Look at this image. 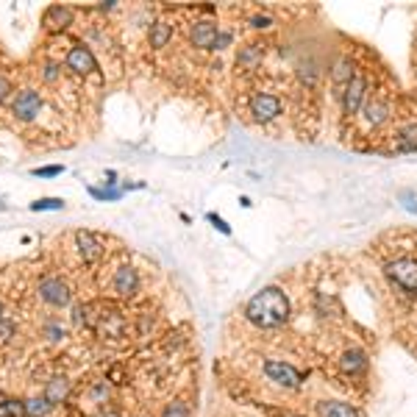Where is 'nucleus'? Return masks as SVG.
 <instances>
[{
    "label": "nucleus",
    "instance_id": "nucleus-34",
    "mask_svg": "<svg viewBox=\"0 0 417 417\" xmlns=\"http://www.w3.org/2000/svg\"><path fill=\"white\" fill-rule=\"evenodd\" d=\"M0 320H3V303H0Z\"/></svg>",
    "mask_w": 417,
    "mask_h": 417
},
{
    "label": "nucleus",
    "instance_id": "nucleus-29",
    "mask_svg": "<svg viewBox=\"0 0 417 417\" xmlns=\"http://www.w3.org/2000/svg\"><path fill=\"white\" fill-rule=\"evenodd\" d=\"M59 172H62V167H39V170H34L37 178H53V175H59Z\"/></svg>",
    "mask_w": 417,
    "mask_h": 417
},
{
    "label": "nucleus",
    "instance_id": "nucleus-10",
    "mask_svg": "<svg viewBox=\"0 0 417 417\" xmlns=\"http://www.w3.org/2000/svg\"><path fill=\"white\" fill-rule=\"evenodd\" d=\"M265 373H267L270 381H276V384H281V387H290V389H298V387L303 384L301 370H295L292 364H287V362H281V359H267V362H265Z\"/></svg>",
    "mask_w": 417,
    "mask_h": 417
},
{
    "label": "nucleus",
    "instance_id": "nucleus-17",
    "mask_svg": "<svg viewBox=\"0 0 417 417\" xmlns=\"http://www.w3.org/2000/svg\"><path fill=\"white\" fill-rule=\"evenodd\" d=\"M170 39H172V23H167V20H156V23H150V28H148V42H150V48H153V51L167 48V45H170Z\"/></svg>",
    "mask_w": 417,
    "mask_h": 417
},
{
    "label": "nucleus",
    "instance_id": "nucleus-24",
    "mask_svg": "<svg viewBox=\"0 0 417 417\" xmlns=\"http://www.w3.org/2000/svg\"><path fill=\"white\" fill-rule=\"evenodd\" d=\"M23 414H26V403H17V400L0 403V417H23Z\"/></svg>",
    "mask_w": 417,
    "mask_h": 417
},
{
    "label": "nucleus",
    "instance_id": "nucleus-25",
    "mask_svg": "<svg viewBox=\"0 0 417 417\" xmlns=\"http://www.w3.org/2000/svg\"><path fill=\"white\" fill-rule=\"evenodd\" d=\"M164 417H189V411H186V406L184 403H170L167 409H164Z\"/></svg>",
    "mask_w": 417,
    "mask_h": 417
},
{
    "label": "nucleus",
    "instance_id": "nucleus-30",
    "mask_svg": "<svg viewBox=\"0 0 417 417\" xmlns=\"http://www.w3.org/2000/svg\"><path fill=\"white\" fill-rule=\"evenodd\" d=\"M9 92H12V84H9V78H6V76H0V103H3V100L9 98Z\"/></svg>",
    "mask_w": 417,
    "mask_h": 417
},
{
    "label": "nucleus",
    "instance_id": "nucleus-8",
    "mask_svg": "<svg viewBox=\"0 0 417 417\" xmlns=\"http://www.w3.org/2000/svg\"><path fill=\"white\" fill-rule=\"evenodd\" d=\"M265 59H267V42L265 39H251L242 48H237V70H242L245 76L259 73Z\"/></svg>",
    "mask_w": 417,
    "mask_h": 417
},
{
    "label": "nucleus",
    "instance_id": "nucleus-35",
    "mask_svg": "<svg viewBox=\"0 0 417 417\" xmlns=\"http://www.w3.org/2000/svg\"><path fill=\"white\" fill-rule=\"evenodd\" d=\"M284 417H298V414H284Z\"/></svg>",
    "mask_w": 417,
    "mask_h": 417
},
{
    "label": "nucleus",
    "instance_id": "nucleus-27",
    "mask_svg": "<svg viewBox=\"0 0 417 417\" xmlns=\"http://www.w3.org/2000/svg\"><path fill=\"white\" fill-rule=\"evenodd\" d=\"M12 334H15V326L3 317V320H0V342H9V339H12Z\"/></svg>",
    "mask_w": 417,
    "mask_h": 417
},
{
    "label": "nucleus",
    "instance_id": "nucleus-31",
    "mask_svg": "<svg viewBox=\"0 0 417 417\" xmlns=\"http://www.w3.org/2000/svg\"><path fill=\"white\" fill-rule=\"evenodd\" d=\"M208 220H212V223H215V226H218L223 234H231V229L226 226V220H223V218H218V215H208Z\"/></svg>",
    "mask_w": 417,
    "mask_h": 417
},
{
    "label": "nucleus",
    "instance_id": "nucleus-13",
    "mask_svg": "<svg viewBox=\"0 0 417 417\" xmlns=\"http://www.w3.org/2000/svg\"><path fill=\"white\" fill-rule=\"evenodd\" d=\"M39 298L45 301V303H51V306H67L70 301H73V292H70V287L62 281V278H42L39 281Z\"/></svg>",
    "mask_w": 417,
    "mask_h": 417
},
{
    "label": "nucleus",
    "instance_id": "nucleus-7",
    "mask_svg": "<svg viewBox=\"0 0 417 417\" xmlns=\"http://www.w3.org/2000/svg\"><path fill=\"white\" fill-rule=\"evenodd\" d=\"M387 139H389V145H387L389 153H414L417 150V120L414 117L400 120Z\"/></svg>",
    "mask_w": 417,
    "mask_h": 417
},
{
    "label": "nucleus",
    "instance_id": "nucleus-21",
    "mask_svg": "<svg viewBox=\"0 0 417 417\" xmlns=\"http://www.w3.org/2000/svg\"><path fill=\"white\" fill-rule=\"evenodd\" d=\"M248 26H251L254 31H267V28L276 26V17H273L270 12H256V15L248 17Z\"/></svg>",
    "mask_w": 417,
    "mask_h": 417
},
{
    "label": "nucleus",
    "instance_id": "nucleus-5",
    "mask_svg": "<svg viewBox=\"0 0 417 417\" xmlns=\"http://www.w3.org/2000/svg\"><path fill=\"white\" fill-rule=\"evenodd\" d=\"M384 276L395 290L417 298V256H395L384 262Z\"/></svg>",
    "mask_w": 417,
    "mask_h": 417
},
{
    "label": "nucleus",
    "instance_id": "nucleus-15",
    "mask_svg": "<svg viewBox=\"0 0 417 417\" xmlns=\"http://www.w3.org/2000/svg\"><path fill=\"white\" fill-rule=\"evenodd\" d=\"M73 26V9L70 6H62V3H56V6H48L45 9V15H42V28L45 31H64V28H70Z\"/></svg>",
    "mask_w": 417,
    "mask_h": 417
},
{
    "label": "nucleus",
    "instance_id": "nucleus-12",
    "mask_svg": "<svg viewBox=\"0 0 417 417\" xmlns=\"http://www.w3.org/2000/svg\"><path fill=\"white\" fill-rule=\"evenodd\" d=\"M39 109H42V95L37 89H20L17 98H15V103H12V114L17 120H23V123L34 120L39 114Z\"/></svg>",
    "mask_w": 417,
    "mask_h": 417
},
{
    "label": "nucleus",
    "instance_id": "nucleus-20",
    "mask_svg": "<svg viewBox=\"0 0 417 417\" xmlns=\"http://www.w3.org/2000/svg\"><path fill=\"white\" fill-rule=\"evenodd\" d=\"M317 411H320V417H359L356 409H353L351 403H342V400L317 403Z\"/></svg>",
    "mask_w": 417,
    "mask_h": 417
},
{
    "label": "nucleus",
    "instance_id": "nucleus-23",
    "mask_svg": "<svg viewBox=\"0 0 417 417\" xmlns=\"http://www.w3.org/2000/svg\"><path fill=\"white\" fill-rule=\"evenodd\" d=\"M31 208L34 212H48V208H56L59 212V208H64V200L62 197H39V200L31 203Z\"/></svg>",
    "mask_w": 417,
    "mask_h": 417
},
{
    "label": "nucleus",
    "instance_id": "nucleus-9",
    "mask_svg": "<svg viewBox=\"0 0 417 417\" xmlns=\"http://www.w3.org/2000/svg\"><path fill=\"white\" fill-rule=\"evenodd\" d=\"M218 37H220V26L218 20H195L189 26V42L197 51H215L218 48Z\"/></svg>",
    "mask_w": 417,
    "mask_h": 417
},
{
    "label": "nucleus",
    "instance_id": "nucleus-19",
    "mask_svg": "<svg viewBox=\"0 0 417 417\" xmlns=\"http://www.w3.org/2000/svg\"><path fill=\"white\" fill-rule=\"evenodd\" d=\"M339 364H342V370H345L348 375H362V373L367 370V356L353 348V351H345V353H342Z\"/></svg>",
    "mask_w": 417,
    "mask_h": 417
},
{
    "label": "nucleus",
    "instance_id": "nucleus-1",
    "mask_svg": "<svg viewBox=\"0 0 417 417\" xmlns=\"http://www.w3.org/2000/svg\"><path fill=\"white\" fill-rule=\"evenodd\" d=\"M245 317L259 328H278L290 320V301L278 287H265L245 303Z\"/></svg>",
    "mask_w": 417,
    "mask_h": 417
},
{
    "label": "nucleus",
    "instance_id": "nucleus-3",
    "mask_svg": "<svg viewBox=\"0 0 417 417\" xmlns=\"http://www.w3.org/2000/svg\"><path fill=\"white\" fill-rule=\"evenodd\" d=\"M367 95H370V76L364 73V67H359L356 76L351 78V84L345 87L342 98H339V120H342V128H348V123H351V125L356 123V117H359V112H362Z\"/></svg>",
    "mask_w": 417,
    "mask_h": 417
},
{
    "label": "nucleus",
    "instance_id": "nucleus-22",
    "mask_svg": "<svg viewBox=\"0 0 417 417\" xmlns=\"http://www.w3.org/2000/svg\"><path fill=\"white\" fill-rule=\"evenodd\" d=\"M48 409H51V403H48L45 398H31V400H26V414H28V417H45Z\"/></svg>",
    "mask_w": 417,
    "mask_h": 417
},
{
    "label": "nucleus",
    "instance_id": "nucleus-28",
    "mask_svg": "<svg viewBox=\"0 0 417 417\" xmlns=\"http://www.w3.org/2000/svg\"><path fill=\"white\" fill-rule=\"evenodd\" d=\"M95 197H100V200H117L120 197V192L117 189H89Z\"/></svg>",
    "mask_w": 417,
    "mask_h": 417
},
{
    "label": "nucleus",
    "instance_id": "nucleus-33",
    "mask_svg": "<svg viewBox=\"0 0 417 417\" xmlns=\"http://www.w3.org/2000/svg\"><path fill=\"white\" fill-rule=\"evenodd\" d=\"M0 212H6V203L3 200H0Z\"/></svg>",
    "mask_w": 417,
    "mask_h": 417
},
{
    "label": "nucleus",
    "instance_id": "nucleus-6",
    "mask_svg": "<svg viewBox=\"0 0 417 417\" xmlns=\"http://www.w3.org/2000/svg\"><path fill=\"white\" fill-rule=\"evenodd\" d=\"M356 70H359V64L353 62V56H351L348 51L339 53V56H334V62H331V67H328V87H331V95H334L337 103H339L345 87L351 84V78L356 76Z\"/></svg>",
    "mask_w": 417,
    "mask_h": 417
},
{
    "label": "nucleus",
    "instance_id": "nucleus-16",
    "mask_svg": "<svg viewBox=\"0 0 417 417\" xmlns=\"http://www.w3.org/2000/svg\"><path fill=\"white\" fill-rule=\"evenodd\" d=\"M136 287H139V276H136V270H134L131 265H123V267H117V270H114L112 290H114L117 295L131 298V295L136 292Z\"/></svg>",
    "mask_w": 417,
    "mask_h": 417
},
{
    "label": "nucleus",
    "instance_id": "nucleus-14",
    "mask_svg": "<svg viewBox=\"0 0 417 417\" xmlns=\"http://www.w3.org/2000/svg\"><path fill=\"white\" fill-rule=\"evenodd\" d=\"M76 245H78V254H81V259H84L87 265L98 262V259L106 254L103 237H98V234H92V231H78V234H76Z\"/></svg>",
    "mask_w": 417,
    "mask_h": 417
},
{
    "label": "nucleus",
    "instance_id": "nucleus-4",
    "mask_svg": "<svg viewBox=\"0 0 417 417\" xmlns=\"http://www.w3.org/2000/svg\"><path fill=\"white\" fill-rule=\"evenodd\" d=\"M248 114L256 125L267 128V125H273L276 120L284 117V100L273 89H256V92L248 95Z\"/></svg>",
    "mask_w": 417,
    "mask_h": 417
},
{
    "label": "nucleus",
    "instance_id": "nucleus-18",
    "mask_svg": "<svg viewBox=\"0 0 417 417\" xmlns=\"http://www.w3.org/2000/svg\"><path fill=\"white\" fill-rule=\"evenodd\" d=\"M67 392H70V381H67L64 375H53V378L45 384V395H42V398H45L51 406H59V403H64Z\"/></svg>",
    "mask_w": 417,
    "mask_h": 417
},
{
    "label": "nucleus",
    "instance_id": "nucleus-2",
    "mask_svg": "<svg viewBox=\"0 0 417 417\" xmlns=\"http://www.w3.org/2000/svg\"><path fill=\"white\" fill-rule=\"evenodd\" d=\"M392 120H395V109H392V95L387 89L370 92L364 106H362V112H359V117H356V123L362 125V131L367 136H373L375 131H381Z\"/></svg>",
    "mask_w": 417,
    "mask_h": 417
},
{
    "label": "nucleus",
    "instance_id": "nucleus-26",
    "mask_svg": "<svg viewBox=\"0 0 417 417\" xmlns=\"http://www.w3.org/2000/svg\"><path fill=\"white\" fill-rule=\"evenodd\" d=\"M59 73H62V67H59V64H53V62H51V64H45V70H42V76H45V81H48V84H53V81L59 78Z\"/></svg>",
    "mask_w": 417,
    "mask_h": 417
},
{
    "label": "nucleus",
    "instance_id": "nucleus-32",
    "mask_svg": "<svg viewBox=\"0 0 417 417\" xmlns=\"http://www.w3.org/2000/svg\"><path fill=\"white\" fill-rule=\"evenodd\" d=\"M48 334H51V339H59V334H64L59 326H48Z\"/></svg>",
    "mask_w": 417,
    "mask_h": 417
},
{
    "label": "nucleus",
    "instance_id": "nucleus-11",
    "mask_svg": "<svg viewBox=\"0 0 417 417\" xmlns=\"http://www.w3.org/2000/svg\"><path fill=\"white\" fill-rule=\"evenodd\" d=\"M64 64H67V70L70 73H76V76H92L95 70H98V62H95V56H92V51L87 48V45H73L70 51H67V59H64Z\"/></svg>",
    "mask_w": 417,
    "mask_h": 417
}]
</instances>
